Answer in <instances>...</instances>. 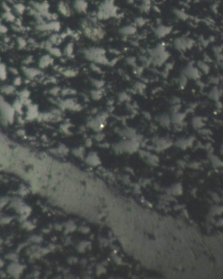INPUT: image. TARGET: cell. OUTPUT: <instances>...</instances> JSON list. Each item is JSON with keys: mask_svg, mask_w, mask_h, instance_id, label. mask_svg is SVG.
<instances>
[{"mask_svg": "<svg viewBox=\"0 0 223 279\" xmlns=\"http://www.w3.org/2000/svg\"><path fill=\"white\" fill-rule=\"evenodd\" d=\"M94 82V85L98 89H100L102 86H103V82H102V80H94V81H93Z\"/></svg>", "mask_w": 223, "mask_h": 279, "instance_id": "cb8c5ba5", "label": "cell"}, {"mask_svg": "<svg viewBox=\"0 0 223 279\" xmlns=\"http://www.w3.org/2000/svg\"><path fill=\"white\" fill-rule=\"evenodd\" d=\"M88 163L89 164H92V165H98V164L100 163L99 158H98V156L94 155V154H92V155H90L88 158Z\"/></svg>", "mask_w": 223, "mask_h": 279, "instance_id": "e0dca14e", "label": "cell"}, {"mask_svg": "<svg viewBox=\"0 0 223 279\" xmlns=\"http://www.w3.org/2000/svg\"><path fill=\"white\" fill-rule=\"evenodd\" d=\"M81 27L84 35L93 41L102 40L105 36L104 27L96 17L84 18L81 21Z\"/></svg>", "mask_w": 223, "mask_h": 279, "instance_id": "6da1fadb", "label": "cell"}, {"mask_svg": "<svg viewBox=\"0 0 223 279\" xmlns=\"http://www.w3.org/2000/svg\"><path fill=\"white\" fill-rule=\"evenodd\" d=\"M91 96L93 99H95V100H99V99L102 97V92L99 90V89L96 90L92 91Z\"/></svg>", "mask_w": 223, "mask_h": 279, "instance_id": "d6986e66", "label": "cell"}, {"mask_svg": "<svg viewBox=\"0 0 223 279\" xmlns=\"http://www.w3.org/2000/svg\"><path fill=\"white\" fill-rule=\"evenodd\" d=\"M84 54L88 60L93 61L94 63L109 64L108 59L105 56V50L100 47H92L86 49L84 51Z\"/></svg>", "mask_w": 223, "mask_h": 279, "instance_id": "7a4b0ae2", "label": "cell"}, {"mask_svg": "<svg viewBox=\"0 0 223 279\" xmlns=\"http://www.w3.org/2000/svg\"><path fill=\"white\" fill-rule=\"evenodd\" d=\"M146 19L143 17H138L137 18L136 20H135V25H138V26H142L143 25L145 24L146 23Z\"/></svg>", "mask_w": 223, "mask_h": 279, "instance_id": "ffe728a7", "label": "cell"}, {"mask_svg": "<svg viewBox=\"0 0 223 279\" xmlns=\"http://www.w3.org/2000/svg\"><path fill=\"white\" fill-rule=\"evenodd\" d=\"M185 117V114L183 113H179V112H176V113H173L172 117H171V121L173 123L180 125L183 123Z\"/></svg>", "mask_w": 223, "mask_h": 279, "instance_id": "8fae6325", "label": "cell"}, {"mask_svg": "<svg viewBox=\"0 0 223 279\" xmlns=\"http://www.w3.org/2000/svg\"><path fill=\"white\" fill-rule=\"evenodd\" d=\"M151 1L149 0H143V1L140 6V9L142 12H147L151 9Z\"/></svg>", "mask_w": 223, "mask_h": 279, "instance_id": "5bb4252c", "label": "cell"}, {"mask_svg": "<svg viewBox=\"0 0 223 279\" xmlns=\"http://www.w3.org/2000/svg\"><path fill=\"white\" fill-rule=\"evenodd\" d=\"M6 76V69L3 65L0 64V78H3Z\"/></svg>", "mask_w": 223, "mask_h": 279, "instance_id": "603a6c76", "label": "cell"}, {"mask_svg": "<svg viewBox=\"0 0 223 279\" xmlns=\"http://www.w3.org/2000/svg\"><path fill=\"white\" fill-rule=\"evenodd\" d=\"M174 14L176 17L179 18V20H187L189 17L188 15L186 14L185 11L179 9H175L174 10Z\"/></svg>", "mask_w": 223, "mask_h": 279, "instance_id": "4fadbf2b", "label": "cell"}, {"mask_svg": "<svg viewBox=\"0 0 223 279\" xmlns=\"http://www.w3.org/2000/svg\"><path fill=\"white\" fill-rule=\"evenodd\" d=\"M208 96H209V97L210 99H212V100L215 101H219V96H220V93H219V89H218L217 87H213L211 90V91H209V93L208 94Z\"/></svg>", "mask_w": 223, "mask_h": 279, "instance_id": "7c38bea8", "label": "cell"}, {"mask_svg": "<svg viewBox=\"0 0 223 279\" xmlns=\"http://www.w3.org/2000/svg\"><path fill=\"white\" fill-rule=\"evenodd\" d=\"M127 62H128V64L130 65H134L135 64L136 61H135V58H134V57H128V58L127 59Z\"/></svg>", "mask_w": 223, "mask_h": 279, "instance_id": "484cf974", "label": "cell"}, {"mask_svg": "<svg viewBox=\"0 0 223 279\" xmlns=\"http://www.w3.org/2000/svg\"><path fill=\"white\" fill-rule=\"evenodd\" d=\"M193 123L194 127L200 128L203 126V121L199 117H196L193 119Z\"/></svg>", "mask_w": 223, "mask_h": 279, "instance_id": "ac0fdd59", "label": "cell"}, {"mask_svg": "<svg viewBox=\"0 0 223 279\" xmlns=\"http://www.w3.org/2000/svg\"><path fill=\"white\" fill-rule=\"evenodd\" d=\"M198 69L201 70L202 72L204 73H208L209 71V67L206 62L199 61L198 62Z\"/></svg>", "mask_w": 223, "mask_h": 279, "instance_id": "9a60e30c", "label": "cell"}, {"mask_svg": "<svg viewBox=\"0 0 223 279\" xmlns=\"http://www.w3.org/2000/svg\"><path fill=\"white\" fill-rule=\"evenodd\" d=\"M182 74L187 78L190 79L198 80L200 77V72L197 67L193 66V65H188L185 69H183Z\"/></svg>", "mask_w": 223, "mask_h": 279, "instance_id": "5b68a950", "label": "cell"}, {"mask_svg": "<svg viewBox=\"0 0 223 279\" xmlns=\"http://www.w3.org/2000/svg\"><path fill=\"white\" fill-rule=\"evenodd\" d=\"M51 58L50 56H45L41 59L39 61V65L41 67H45L51 63Z\"/></svg>", "mask_w": 223, "mask_h": 279, "instance_id": "2e32d148", "label": "cell"}, {"mask_svg": "<svg viewBox=\"0 0 223 279\" xmlns=\"http://www.w3.org/2000/svg\"><path fill=\"white\" fill-rule=\"evenodd\" d=\"M14 90V88L11 87V86H7L6 87V90H4V92L6 93H12V90Z\"/></svg>", "mask_w": 223, "mask_h": 279, "instance_id": "4316f807", "label": "cell"}, {"mask_svg": "<svg viewBox=\"0 0 223 279\" xmlns=\"http://www.w3.org/2000/svg\"><path fill=\"white\" fill-rule=\"evenodd\" d=\"M171 31H172V27L160 25L154 29V33L158 37L162 38L168 35L171 32Z\"/></svg>", "mask_w": 223, "mask_h": 279, "instance_id": "ba28073f", "label": "cell"}, {"mask_svg": "<svg viewBox=\"0 0 223 279\" xmlns=\"http://www.w3.org/2000/svg\"><path fill=\"white\" fill-rule=\"evenodd\" d=\"M119 33L124 36L132 35L136 33L137 28L135 25H127L119 29Z\"/></svg>", "mask_w": 223, "mask_h": 279, "instance_id": "9c48e42d", "label": "cell"}, {"mask_svg": "<svg viewBox=\"0 0 223 279\" xmlns=\"http://www.w3.org/2000/svg\"><path fill=\"white\" fill-rule=\"evenodd\" d=\"M179 101H180V99L177 97H175H175L172 98V103H173V105H175V104H179Z\"/></svg>", "mask_w": 223, "mask_h": 279, "instance_id": "d4e9b609", "label": "cell"}, {"mask_svg": "<svg viewBox=\"0 0 223 279\" xmlns=\"http://www.w3.org/2000/svg\"><path fill=\"white\" fill-rule=\"evenodd\" d=\"M179 85L181 87H185L186 83H187V78L182 74L179 80Z\"/></svg>", "mask_w": 223, "mask_h": 279, "instance_id": "44dd1931", "label": "cell"}, {"mask_svg": "<svg viewBox=\"0 0 223 279\" xmlns=\"http://www.w3.org/2000/svg\"><path fill=\"white\" fill-rule=\"evenodd\" d=\"M195 42L193 39L188 37H178L173 42L175 48L179 51H185L186 50L193 48Z\"/></svg>", "mask_w": 223, "mask_h": 279, "instance_id": "277c9868", "label": "cell"}, {"mask_svg": "<svg viewBox=\"0 0 223 279\" xmlns=\"http://www.w3.org/2000/svg\"><path fill=\"white\" fill-rule=\"evenodd\" d=\"M116 14V7L113 0H105L98 7L96 17L99 20H107L115 17Z\"/></svg>", "mask_w": 223, "mask_h": 279, "instance_id": "3957f363", "label": "cell"}, {"mask_svg": "<svg viewBox=\"0 0 223 279\" xmlns=\"http://www.w3.org/2000/svg\"><path fill=\"white\" fill-rule=\"evenodd\" d=\"M58 10L59 12L60 13L63 17H71L73 14V12L72 7L69 6V4H67V3L64 1H61L58 5Z\"/></svg>", "mask_w": 223, "mask_h": 279, "instance_id": "52a82bcc", "label": "cell"}, {"mask_svg": "<svg viewBox=\"0 0 223 279\" xmlns=\"http://www.w3.org/2000/svg\"><path fill=\"white\" fill-rule=\"evenodd\" d=\"M71 7L73 11L82 14V13L87 12L89 8V4L87 0H75Z\"/></svg>", "mask_w": 223, "mask_h": 279, "instance_id": "8992f818", "label": "cell"}, {"mask_svg": "<svg viewBox=\"0 0 223 279\" xmlns=\"http://www.w3.org/2000/svg\"><path fill=\"white\" fill-rule=\"evenodd\" d=\"M118 99H119V100H120L122 102L126 101V100H128V95H127L126 93H122L120 94V95H119Z\"/></svg>", "mask_w": 223, "mask_h": 279, "instance_id": "7402d4cb", "label": "cell"}, {"mask_svg": "<svg viewBox=\"0 0 223 279\" xmlns=\"http://www.w3.org/2000/svg\"><path fill=\"white\" fill-rule=\"evenodd\" d=\"M158 121L163 127H168L170 125L172 121H171V117L168 116V114H162L158 117Z\"/></svg>", "mask_w": 223, "mask_h": 279, "instance_id": "30bf717a", "label": "cell"}]
</instances>
